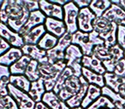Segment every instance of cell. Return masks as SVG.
<instances>
[{
  "label": "cell",
  "instance_id": "6da1fadb",
  "mask_svg": "<svg viewBox=\"0 0 125 109\" xmlns=\"http://www.w3.org/2000/svg\"><path fill=\"white\" fill-rule=\"evenodd\" d=\"M66 67L65 60L59 61L53 64L50 63L49 61L39 63L38 70L40 73V78L44 81L46 92L53 90L59 75Z\"/></svg>",
  "mask_w": 125,
  "mask_h": 109
},
{
  "label": "cell",
  "instance_id": "7a4b0ae2",
  "mask_svg": "<svg viewBox=\"0 0 125 109\" xmlns=\"http://www.w3.org/2000/svg\"><path fill=\"white\" fill-rule=\"evenodd\" d=\"M30 12L27 9L22 0H9V20L7 26L13 31L19 33L29 17Z\"/></svg>",
  "mask_w": 125,
  "mask_h": 109
},
{
  "label": "cell",
  "instance_id": "3957f363",
  "mask_svg": "<svg viewBox=\"0 0 125 109\" xmlns=\"http://www.w3.org/2000/svg\"><path fill=\"white\" fill-rule=\"evenodd\" d=\"M83 54L80 47L75 44H70L65 51L64 60L66 61V66L73 71L75 76L80 78L82 76V60Z\"/></svg>",
  "mask_w": 125,
  "mask_h": 109
},
{
  "label": "cell",
  "instance_id": "277c9868",
  "mask_svg": "<svg viewBox=\"0 0 125 109\" xmlns=\"http://www.w3.org/2000/svg\"><path fill=\"white\" fill-rule=\"evenodd\" d=\"M72 43V34L66 33L62 37L58 38L57 45L46 52L48 61L52 64L59 61L64 60L65 51L67 48Z\"/></svg>",
  "mask_w": 125,
  "mask_h": 109
},
{
  "label": "cell",
  "instance_id": "5b68a950",
  "mask_svg": "<svg viewBox=\"0 0 125 109\" xmlns=\"http://www.w3.org/2000/svg\"><path fill=\"white\" fill-rule=\"evenodd\" d=\"M80 9L76 7L73 1H70L63 6V22L67 28V33L73 35L78 31V15Z\"/></svg>",
  "mask_w": 125,
  "mask_h": 109
},
{
  "label": "cell",
  "instance_id": "8992f818",
  "mask_svg": "<svg viewBox=\"0 0 125 109\" xmlns=\"http://www.w3.org/2000/svg\"><path fill=\"white\" fill-rule=\"evenodd\" d=\"M8 91L9 95L16 102L19 109H34L36 103L27 92L16 88L11 84L8 85Z\"/></svg>",
  "mask_w": 125,
  "mask_h": 109
},
{
  "label": "cell",
  "instance_id": "52a82bcc",
  "mask_svg": "<svg viewBox=\"0 0 125 109\" xmlns=\"http://www.w3.org/2000/svg\"><path fill=\"white\" fill-rule=\"evenodd\" d=\"M81 85L82 84H81L80 78L73 75L65 81L63 86L57 93V95L61 100L66 102L69 99L73 97L79 91Z\"/></svg>",
  "mask_w": 125,
  "mask_h": 109
},
{
  "label": "cell",
  "instance_id": "ba28073f",
  "mask_svg": "<svg viewBox=\"0 0 125 109\" xmlns=\"http://www.w3.org/2000/svg\"><path fill=\"white\" fill-rule=\"evenodd\" d=\"M72 44L80 47L83 56H92L94 45L89 38V33L77 31L72 35Z\"/></svg>",
  "mask_w": 125,
  "mask_h": 109
},
{
  "label": "cell",
  "instance_id": "9c48e42d",
  "mask_svg": "<svg viewBox=\"0 0 125 109\" xmlns=\"http://www.w3.org/2000/svg\"><path fill=\"white\" fill-rule=\"evenodd\" d=\"M95 18V15L91 11L89 7L80 9V12L78 15V20H77L78 30L87 33L93 32L94 31L93 23H94Z\"/></svg>",
  "mask_w": 125,
  "mask_h": 109
},
{
  "label": "cell",
  "instance_id": "30bf717a",
  "mask_svg": "<svg viewBox=\"0 0 125 109\" xmlns=\"http://www.w3.org/2000/svg\"><path fill=\"white\" fill-rule=\"evenodd\" d=\"M0 37L5 39L11 47L21 49L24 45L22 37L2 22H0Z\"/></svg>",
  "mask_w": 125,
  "mask_h": 109
},
{
  "label": "cell",
  "instance_id": "8fae6325",
  "mask_svg": "<svg viewBox=\"0 0 125 109\" xmlns=\"http://www.w3.org/2000/svg\"><path fill=\"white\" fill-rule=\"evenodd\" d=\"M39 4L40 10L46 17L63 21V7L54 4L46 0H40L39 1Z\"/></svg>",
  "mask_w": 125,
  "mask_h": 109
},
{
  "label": "cell",
  "instance_id": "7c38bea8",
  "mask_svg": "<svg viewBox=\"0 0 125 109\" xmlns=\"http://www.w3.org/2000/svg\"><path fill=\"white\" fill-rule=\"evenodd\" d=\"M45 19H46V16L40 10L33 11V12L30 13L29 17H28L27 22L25 23V25L21 27V29L20 30V32L18 33L21 37L25 36L27 33H29L34 27L45 24Z\"/></svg>",
  "mask_w": 125,
  "mask_h": 109
},
{
  "label": "cell",
  "instance_id": "4fadbf2b",
  "mask_svg": "<svg viewBox=\"0 0 125 109\" xmlns=\"http://www.w3.org/2000/svg\"><path fill=\"white\" fill-rule=\"evenodd\" d=\"M103 17L117 26H125V10L112 3L111 7L103 15Z\"/></svg>",
  "mask_w": 125,
  "mask_h": 109
},
{
  "label": "cell",
  "instance_id": "5bb4252c",
  "mask_svg": "<svg viewBox=\"0 0 125 109\" xmlns=\"http://www.w3.org/2000/svg\"><path fill=\"white\" fill-rule=\"evenodd\" d=\"M44 26L46 30V33L57 37V38H60L67 33V28L63 21L46 17Z\"/></svg>",
  "mask_w": 125,
  "mask_h": 109
},
{
  "label": "cell",
  "instance_id": "9a60e30c",
  "mask_svg": "<svg viewBox=\"0 0 125 109\" xmlns=\"http://www.w3.org/2000/svg\"><path fill=\"white\" fill-rule=\"evenodd\" d=\"M23 55L31 58V60L38 61L39 63H43L48 61L46 51L41 50L38 45L24 44L21 48Z\"/></svg>",
  "mask_w": 125,
  "mask_h": 109
},
{
  "label": "cell",
  "instance_id": "2e32d148",
  "mask_svg": "<svg viewBox=\"0 0 125 109\" xmlns=\"http://www.w3.org/2000/svg\"><path fill=\"white\" fill-rule=\"evenodd\" d=\"M80 80H81V88L79 90V91L74 95L73 97H71L70 99H69L66 101V104L68 105V107L71 108H75V107H79L82 105V102L83 101L84 97H85L86 94H87V89H88L89 84L85 78L82 76L80 77Z\"/></svg>",
  "mask_w": 125,
  "mask_h": 109
},
{
  "label": "cell",
  "instance_id": "e0dca14e",
  "mask_svg": "<svg viewBox=\"0 0 125 109\" xmlns=\"http://www.w3.org/2000/svg\"><path fill=\"white\" fill-rule=\"evenodd\" d=\"M82 67L89 69L101 75H104L106 73L105 69L102 64V61L98 59L96 56H94V55L83 56L82 60Z\"/></svg>",
  "mask_w": 125,
  "mask_h": 109
},
{
  "label": "cell",
  "instance_id": "ac0fdd59",
  "mask_svg": "<svg viewBox=\"0 0 125 109\" xmlns=\"http://www.w3.org/2000/svg\"><path fill=\"white\" fill-rule=\"evenodd\" d=\"M41 101H43L51 109H70L66 102L61 100L58 95L53 91L45 92Z\"/></svg>",
  "mask_w": 125,
  "mask_h": 109
},
{
  "label": "cell",
  "instance_id": "d6986e66",
  "mask_svg": "<svg viewBox=\"0 0 125 109\" xmlns=\"http://www.w3.org/2000/svg\"><path fill=\"white\" fill-rule=\"evenodd\" d=\"M22 56L23 53L21 49L11 47L6 53H4L3 56H0V65L10 67Z\"/></svg>",
  "mask_w": 125,
  "mask_h": 109
},
{
  "label": "cell",
  "instance_id": "ffe728a7",
  "mask_svg": "<svg viewBox=\"0 0 125 109\" xmlns=\"http://www.w3.org/2000/svg\"><path fill=\"white\" fill-rule=\"evenodd\" d=\"M46 33V30L44 25H40L33 29H32L29 33H27L22 37L24 44H33L37 45L41 39V38Z\"/></svg>",
  "mask_w": 125,
  "mask_h": 109
},
{
  "label": "cell",
  "instance_id": "44dd1931",
  "mask_svg": "<svg viewBox=\"0 0 125 109\" xmlns=\"http://www.w3.org/2000/svg\"><path fill=\"white\" fill-rule=\"evenodd\" d=\"M113 26H114V23L109 21L103 16L96 17L95 20L94 21V23H93L94 31H95L101 38L111 32Z\"/></svg>",
  "mask_w": 125,
  "mask_h": 109
},
{
  "label": "cell",
  "instance_id": "7402d4cb",
  "mask_svg": "<svg viewBox=\"0 0 125 109\" xmlns=\"http://www.w3.org/2000/svg\"><path fill=\"white\" fill-rule=\"evenodd\" d=\"M45 92L46 90L45 88L44 81L41 78H40L34 82H31V86H30V90L28 94L33 99V101L37 103V102L41 101Z\"/></svg>",
  "mask_w": 125,
  "mask_h": 109
},
{
  "label": "cell",
  "instance_id": "603a6c76",
  "mask_svg": "<svg viewBox=\"0 0 125 109\" xmlns=\"http://www.w3.org/2000/svg\"><path fill=\"white\" fill-rule=\"evenodd\" d=\"M102 95V90L101 88L96 86L94 84H89L88 89H87V94H86L85 97H84L83 101L82 102L81 107L83 109H86L97 100L99 97H100Z\"/></svg>",
  "mask_w": 125,
  "mask_h": 109
},
{
  "label": "cell",
  "instance_id": "cb8c5ba5",
  "mask_svg": "<svg viewBox=\"0 0 125 109\" xmlns=\"http://www.w3.org/2000/svg\"><path fill=\"white\" fill-rule=\"evenodd\" d=\"M82 76L88 82L89 84L96 85V86L99 87L101 89L104 86H105V84H104V75L99 74V73H94V72L91 71L89 69L82 67Z\"/></svg>",
  "mask_w": 125,
  "mask_h": 109
},
{
  "label": "cell",
  "instance_id": "d4e9b609",
  "mask_svg": "<svg viewBox=\"0 0 125 109\" xmlns=\"http://www.w3.org/2000/svg\"><path fill=\"white\" fill-rule=\"evenodd\" d=\"M104 78L105 86L112 90L113 91L116 92V93H118L120 86L125 83V78L117 76L114 73H107L106 72L104 74Z\"/></svg>",
  "mask_w": 125,
  "mask_h": 109
},
{
  "label": "cell",
  "instance_id": "484cf974",
  "mask_svg": "<svg viewBox=\"0 0 125 109\" xmlns=\"http://www.w3.org/2000/svg\"><path fill=\"white\" fill-rule=\"evenodd\" d=\"M11 73L10 67L0 65V95H8V85L10 84Z\"/></svg>",
  "mask_w": 125,
  "mask_h": 109
},
{
  "label": "cell",
  "instance_id": "4316f807",
  "mask_svg": "<svg viewBox=\"0 0 125 109\" xmlns=\"http://www.w3.org/2000/svg\"><path fill=\"white\" fill-rule=\"evenodd\" d=\"M111 5V1L109 0H92L89 9L95 15L96 17H101Z\"/></svg>",
  "mask_w": 125,
  "mask_h": 109
},
{
  "label": "cell",
  "instance_id": "83f0119b",
  "mask_svg": "<svg viewBox=\"0 0 125 109\" xmlns=\"http://www.w3.org/2000/svg\"><path fill=\"white\" fill-rule=\"evenodd\" d=\"M101 90H102V95L108 97L114 104L116 109H123L125 107V100L118 93L113 91L112 90L106 86L103 87Z\"/></svg>",
  "mask_w": 125,
  "mask_h": 109
},
{
  "label": "cell",
  "instance_id": "f1b7e54d",
  "mask_svg": "<svg viewBox=\"0 0 125 109\" xmlns=\"http://www.w3.org/2000/svg\"><path fill=\"white\" fill-rule=\"evenodd\" d=\"M31 61V58L23 55L17 61L10 67L11 75H24L27 67Z\"/></svg>",
  "mask_w": 125,
  "mask_h": 109
},
{
  "label": "cell",
  "instance_id": "f546056e",
  "mask_svg": "<svg viewBox=\"0 0 125 109\" xmlns=\"http://www.w3.org/2000/svg\"><path fill=\"white\" fill-rule=\"evenodd\" d=\"M10 84L16 88L28 93L31 86V82L25 75H11Z\"/></svg>",
  "mask_w": 125,
  "mask_h": 109
},
{
  "label": "cell",
  "instance_id": "4dcf8cb0",
  "mask_svg": "<svg viewBox=\"0 0 125 109\" xmlns=\"http://www.w3.org/2000/svg\"><path fill=\"white\" fill-rule=\"evenodd\" d=\"M57 42H58V38L57 37L46 33L42 37L41 39L40 40V42H39V43L37 45L41 50L47 52L48 50H51L52 49H53L57 45Z\"/></svg>",
  "mask_w": 125,
  "mask_h": 109
},
{
  "label": "cell",
  "instance_id": "1f68e13d",
  "mask_svg": "<svg viewBox=\"0 0 125 109\" xmlns=\"http://www.w3.org/2000/svg\"><path fill=\"white\" fill-rule=\"evenodd\" d=\"M102 108L115 109L114 104L111 102V101L108 97L104 96V95H101L100 97H99L95 101L93 102L86 109H102Z\"/></svg>",
  "mask_w": 125,
  "mask_h": 109
},
{
  "label": "cell",
  "instance_id": "d6a6232c",
  "mask_svg": "<svg viewBox=\"0 0 125 109\" xmlns=\"http://www.w3.org/2000/svg\"><path fill=\"white\" fill-rule=\"evenodd\" d=\"M38 66H39L38 61L31 60L29 64L27 67V69L24 75L28 78V80L30 82H34L36 80L40 79V73H39Z\"/></svg>",
  "mask_w": 125,
  "mask_h": 109
},
{
  "label": "cell",
  "instance_id": "836d02e7",
  "mask_svg": "<svg viewBox=\"0 0 125 109\" xmlns=\"http://www.w3.org/2000/svg\"><path fill=\"white\" fill-rule=\"evenodd\" d=\"M73 75H74L73 71H72L70 67H66L64 68V70H63V71L61 73V74L59 75L58 78H57V83H56V85H55V87H54L52 91L57 95L59 90H60L61 89H62V87L63 86L65 81H66L70 77L73 76Z\"/></svg>",
  "mask_w": 125,
  "mask_h": 109
},
{
  "label": "cell",
  "instance_id": "e575fe53",
  "mask_svg": "<svg viewBox=\"0 0 125 109\" xmlns=\"http://www.w3.org/2000/svg\"><path fill=\"white\" fill-rule=\"evenodd\" d=\"M93 55L96 56L99 60H100L101 61L111 59L109 49L106 48L104 45H97L94 47V50H93Z\"/></svg>",
  "mask_w": 125,
  "mask_h": 109
},
{
  "label": "cell",
  "instance_id": "d590c367",
  "mask_svg": "<svg viewBox=\"0 0 125 109\" xmlns=\"http://www.w3.org/2000/svg\"><path fill=\"white\" fill-rule=\"evenodd\" d=\"M0 109H19L16 102L10 95H0Z\"/></svg>",
  "mask_w": 125,
  "mask_h": 109
},
{
  "label": "cell",
  "instance_id": "8d00e7d4",
  "mask_svg": "<svg viewBox=\"0 0 125 109\" xmlns=\"http://www.w3.org/2000/svg\"><path fill=\"white\" fill-rule=\"evenodd\" d=\"M109 51L111 59L114 61L115 62L124 58V50H123L117 43L115 44L114 46L109 48Z\"/></svg>",
  "mask_w": 125,
  "mask_h": 109
},
{
  "label": "cell",
  "instance_id": "74e56055",
  "mask_svg": "<svg viewBox=\"0 0 125 109\" xmlns=\"http://www.w3.org/2000/svg\"><path fill=\"white\" fill-rule=\"evenodd\" d=\"M9 20V0H3L0 9V22L7 25Z\"/></svg>",
  "mask_w": 125,
  "mask_h": 109
},
{
  "label": "cell",
  "instance_id": "f35d334b",
  "mask_svg": "<svg viewBox=\"0 0 125 109\" xmlns=\"http://www.w3.org/2000/svg\"><path fill=\"white\" fill-rule=\"evenodd\" d=\"M116 43L123 50H125V26H117Z\"/></svg>",
  "mask_w": 125,
  "mask_h": 109
},
{
  "label": "cell",
  "instance_id": "ab89813d",
  "mask_svg": "<svg viewBox=\"0 0 125 109\" xmlns=\"http://www.w3.org/2000/svg\"><path fill=\"white\" fill-rule=\"evenodd\" d=\"M113 73L116 75H117V76L122 77V78H125V59L124 58L120 60V61H116Z\"/></svg>",
  "mask_w": 125,
  "mask_h": 109
},
{
  "label": "cell",
  "instance_id": "60d3db41",
  "mask_svg": "<svg viewBox=\"0 0 125 109\" xmlns=\"http://www.w3.org/2000/svg\"><path fill=\"white\" fill-rule=\"evenodd\" d=\"M24 6L27 8L30 13L33 11L40 10V4L39 1H33V0H22Z\"/></svg>",
  "mask_w": 125,
  "mask_h": 109
},
{
  "label": "cell",
  "instance_id": "b9f144b4",
  "mask_svg": "<svg viewBox=\"0 0 125 109\" xmlns=\"http://www.w3.org/2000/svg\"><path fill=\"white\" fill-rule=\"evenodd\" d=\"M89 38H90L93 44L94 45V47L97 46V45H104L103 39L99 36V34L95 31H93L91 33H89Z\"/></svg>",
  "mask_w": 125,
  "mask_h": 109
},
{
  "label": "cell",
  "instance_id": "7bdbcfd3",
  "mask_svg": "<svg viewBox=\"0 0 125 109\" xmlns=\"http://www.w3.org/2000/svg\"><path fill=\"white\" fill-rule=\"evenodd\" d=\"M102 64L104 66V69L107 73H113L114 72V68H115V65L116 62L114 61H112L111 59L106 60V61H102Z\"/></svg>",
  "mask_w": 125,
  "mask_h": 109
},
{
  "label": "cell",
  "instance_id": "ee69618b",
  "mask_svg": "<svg viewBox=\"0 0 125 109\" xmlns=\"http://www.w3.org/2000/svg\"><path fill=\"white\" fill-rule=\"evenodd\" d=\"M10 48V44L9 43H7V41L5 39H4L3 38L0 37V56H3L4 53H6Z\"/></svg>",
  "mask_w": 125,
  "mask_h": 109
},
{
  "label": "cell",
  "instance_id": "f6af8a7d",
  "mask_svg": "<svg viewBox=\"0 0 125 109\" xmlns=\"http://www.w3.org/2000/svg\"><path fill=\"white\" fill-rule=\"evenodd\" d=\"M91 2H92V0H75V1H73V3L76 5V7L79 9L89 7Z\"/></svg>",
  "mask_w": 125,
  "mask_h": 109
},
{
  "label": "cell",
  "instance_id": "bcb514c9",
  "mask_svg": "<svg viewBox=\"0 0 125 109\" xmlns=\"http://www.w3.org/2000/svg\"><path fill=\"white\" fill-rule=\"evenodd\" d=\"M48 1L51 3H52V4H54L62 6V7H63L65 4H68V3L70 2V1H68V0H48Z\"/></svg>",
  "mask_w": 125,
  "mask_h": 109
},
{
  "label": "cell",
  "instance_id": "7dc6e473",
  "mask_svg": "<svg viewBox=\"0 0 125 109\" xmlns=\"http://www.w3.org/2000/svg\"><path fill=\"white\" fill-rule=\"evenodd\" d=\"M112 4H115L116 5L120 6L123 9L125 10V0H112L111 1Z\"/></svg>",
  "mask_w": 125,
  "mask_h": 109
},
{
  "label": "cell",
  "instance_id": "c3c4849f",
  "mask_svg": "<svg viewBox=\"0 0 125 109\" xmlns=\"http://www.w3.org/2000/svg\"><path fill=\"white\" fill-rule=\"evenodd\" d=\"M34 109H51V108H49L43 101H40V102H37V103L35 104Z\"/></svg>",
  "mask_w": 125,
  "mask_h": 109
},
{
  "label": "cell",
  "instance_id": "681fc988",
  "mask_svg": "<svg viewBox=\"0 0 125 109\" xmlns=\"http://www.w3.org/2000/svg\"><path fill=\"white\" fill-rule=\"evenodd\" d=\"M118 94L125 100V83L120 86L119 90H118Z\"/></svg>",
  "mask_w": 125,
  "mask_h": 109
},
{
  "label": "cell",
  "instance_id": "f907efd6",
  "mask_svg": "<svg viewBox=\"0 0 125 109\" xmlns=\"http://www.w3.org/2000/svg\"><path fill=\"white\" fill-rule=\"evenodd\" d=\"M71 109H83L82 107H75V108H71Z\"/></svg>",
  "mask_w": 125,
  "mask_h": 109
},
{
  "label": "cell",
  "instance_id": "816d5d0a",
  "mask_svg": "<svg viewBox=\"0 0 125 109\" xmlns=\"http://www.w3.org/2000/svg\"><path fill=\"white\" fill-rule=\"evenodd\" d=\"M3 4V0H0V9H1V6H2Z\"/></svg>",
  "mask_w": 125,
  "mask_h": 109
},
{
  "label": "cell",
  "instance_id": "f5cc1de1",
  "mask_svg": "<svg viewBox=\"0 0 125 109\" xmlns=\"http://www.w3.org/2000/svg\"><path fill=\"white\" fill-rule=\"evenodd\" d=\"M124 59H125V50H124Z\"/></svg>",
  "mask_w": 125,
  "mask_h": 109
},
{
  "label": "cell",
  "instance_id": "db71d44e",
  "mask_svg": "<svg viewBox=\"0 0 125 109\" xmlns=\"http://www.w3.org/2000/svg\"><path fill=\"white\" fill-rule=\"evenodd\" d=\"M102 109H109V108H102Z\"/></svg>",
  "mask_w": 125,
  "mask_h": 109
},
{
  "label": "cell",
  "instance_id": "11a10c76",
  "mask_svg": "<svg viewBox=\"0 0 125 109\" xmlns=\"http://www.w3.org/2000/svg\"><path fill=\"white\" fill-rule=\"evenodd\" d=\"M123 109H125V107H123Z\"/></svg>",
  "mask_w": 125,
  "mask_h": 109
},
{
  "label": "cell",
  "instance_id": "9f6ffc18",
  "mask_svg": "<svg viewBox=\"0 0 125 109\" xmlns=\"http://www.w3.org/2000/svg\"><path fill=\"white\" fill-rule=\"evenodd\" d=\"M115 109H116V108H115Z\"/></svg>",
  "mask_w": 125,
  "mask_h": 109
}]
</instances>
